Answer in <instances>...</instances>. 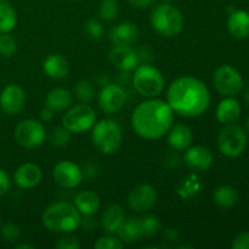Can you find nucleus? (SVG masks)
I'll use <instances>...</instances> for the list:
<instances>
[{"instance_id": "412c9836", "label": "nucleus", "mask_w": 249, "mask_h": 249, "mask_svg": "<svg viewBox=\"0 0 249 249\" xmlns=\"http://www.w3.org/2000/svg\"><path fill=\"white\" fill-rule=\"evenodd\" d=\"M43 71L51 79H63L70 73V63L65 56L51 53L44 60Z\"/></svg>"}, {"instance_id": "7c9ffc66", "label": "nucleus", "mask_w": 249, "mask_h": 249, "mask_svg": "<svg viewBox=\"0 0 249 249\" xmlns=\"http://www.w3.org/2000/svg\"><path fill=\"white\" fill-rule=\"evenodd\" d=\"M75 96L82 102L89 104L95 97V88L89 80H79L74 87Z\"/></svg>"}, {"instance_id": "f03ea898", "label": "nucleus", "mask_w": 249, "mask_h": 249, "mask_svg": "<svg viewBox=\"0 0 249 249\" xmlns=\"http://www.w3.org/2000/svg\"><path fill=\"white\" fill-rule=\"evenodd\" d=\"M174 123V111L167 101L150 99L136 106L131 114V126L140 138L158 140L165 136Z\"/></svg>"}, {"instance_id": "b1692460", "label": "nucleus", "mask_w": 249, "mask_h": 249, "mask_svg": "<svg viewBox=\"0 0 249 249\" xmlns=\"http://www.w3.org/2000/svg\"><path fill=\"white\" fill-rule=\"evenodd\" d=\"M73 105L72 92L65 88L53 89L45 99V106L53 112H65Z\"/></svg>"}, {"instance_id": "ea45409f", "label": "nucleus", "mask_w": 249, "mask_h": 249, "mask_svg": "<svg viewBox=\"0 0 249 249\" xmlns=\"http://www.w3.org/2000/svg\"><path fill=\"white\" fill-rule=\"evenodd\" d=\"M11 186V180H10L9 174L4 169H0V197L7 194Z\"/></svg>"}, {"instance_id": "dca6fc26", "label": "nucleus", "mask_w": 249, "mask_h": 249, "mask_svg": "<svg viewBox=\"0 0 249 249\" xmlns=\"http://www.w3.org/2000/svg\"><path fill=\"white\" fill-rule=\"evenodd\" d=\"M109 61L121 72H131L139 66L140 57L131 46H113L109 51Z\"/></svg>"}, {"instance_id": "f3484780", "label": "nucleus", "mask_w": 249, "mask_h": 249, "mask_svg": "<svg viewBox=\"0 0 249 249\" xmlns=\"http://www.w3.org/2000/svg\"><path fill=\"white\" fill-rule=\"evenodd\" d=\"M43 178L40 167L36 163H23L14 174V182L22 190H31L38 186Z\"/></svg>"}, {"instance_id": "72a5a7b5", "label": "nucleus", "mask_w": 249, "mask_h": 249, "mask_svg": "<svg viewBox=\"0 0 249 249\" xmlns=\"http://www.w3.org/2000/svg\"><path fill=\"white\" fill-rule=\"evenodd\" d=\"M17 50V43L10 33H0V55L10 57Z\"/></svg>"}, {"instance_id": "a211bd4d", "label": "nucleus", "mask_w": 249, "mask_h": 249, "mask_svg": "<svg viewBox=\"0 0 249 249\" xmlns=\"http://www.w3.org/2000/svg\"><path fill=\"white\" fill-rule=\"evenodd\" d=\"M139 36V28L133 22H122L109 32V41L113 46H130Z\"/></svg>"}, {"instance_id": "37998d69", "label": "nucleus", "mask_w": 249, "mask_h": 249, "mask_svg": "<svg viewBox=\"0 0 249 249\" xmlns=\"http://www.w3.org/2000/svg\"><path fill=\"white\" fill-rule=\"evenodd\" d=\"M16 249H34V246L28 245V243H21V245H17Z\"/></svg>"}, {"instance_id": "79ce46f5", "label": "nucleus", "mask_w": 249, "mask_h": 249, "mask_svg": "<svg viewBox=\"0 0 249 249\" xmlns=\"http://www.w3.org/2000/svg\"><path fill=\"white\" fill-rule=\"evenodd\" d=\"M53 114H55V112H53V109L49 108V107L45 106V108L41 111L40 117H41V119H43V122H50L51 119L53 118Z\"/></svg>"}, {"instance_id": "f8f14e48", "label": "nucleus", "mask_w": 249, "mask_h": 249, "mask_svg": "<svg viewBox=\"0 0 249 249\" xmlns=\"http://www.w3.org/2000/svg\"><path fill=\"white\" fill-rule=\"evenodd\" d=\"M97 102L101 111H104L105 113H116L125 105L126 92L119 84L108 83L100 90Z\"/></svg>"}, {"instance_id": "de8ad7c7", "label": "nucleus", "mask_w": 249, "mask_h": 249, "mask_svg": "<svg viewBox=\"0 0 249 249\" xmlns=\"http://www.w3.org/2000/svg\"><path fill=\"white\" fill-rule=\"evenodd\" d=\"M0 225H1V216H0Z\"/></svg>"}, {"instance_id": "4c0bfd02", "label": "nucleus", "mask_w": 249, "mask_h": 249, "mask_svg": "<svg viewBox=\"0 0 249 249\" xmlns=\"http://www.w3.org/2000/svg\"><path fill=\"white\" fill-rule=\"evenodd\" d=\"M55 248L57 249H79L80 242L74 236H65L56 242Z\"/></svg>"}, {"instance_id": "a18cd8bd", "label": "nucleus", "mask_w": 249, "mask_h": 249, "mask_svg": "<svg viewBox=\"0 0 249 249\" xmlns=\"http://www.w3.org/2000/svg\"><path fill=\"white\" fill-rule=\"evenodd\" d=\"M246 129H247V131L249 133V117L247 118V121H246Z\"/></svg>"}, {"instance_id": "393cba45", "label": "nucleus", "mask_w": 249, "mask_h": 249, "mask_svg": "<svg viewBox=\"0 0 249 249\" xmlns=\"http://www.w3.org/2000/svg\"><path fill=\"white\" fill-rule=\"evenodd\" d=\"M100 197L94 191L85 190V191L78 192L74 198L75 208L79 211L82 215L91 216L99 211L100 208Z\"/></svg>"}, {"instance_id": "9b49d317", "label": "nucleus", "mask_w": 249, "mask_h": 249, "mask_svg": "<svg viewBox=\"0 0 249 249\" xmlns=\"http://www.w3.org/2000/svg\"><path fill=\"white\" fill-rule=\"evenodd\" d=\"M53 178L56 184L63 189H75L82 184L84 172L72 160H61L53 167Z\"/></svg>"}, {"instance_id": "1a4fd4ad", "label": "nucleus", "mask_w": 249, "mask_h": 249, "mask_svg": "<svg viewBox=\"0 0 249 249\" xmlns=\"http://www.w3.org/2000/svg\"><path fill=\"white\" fill-rule=\"evenodd\" d=\"M15 140L24 148H36L46 139V129L40 121L28 118L19 122L15 128Z\"/></svg>"}, {"instance_id": "aec40b11", "label": "nucleus", "mask_w": 249, "mask_h": 249, "mask_svg": "<svg viewBox=\"0 0 249 249\" xmlns=\"http://www.w3.org/2000/svg\"><path fill=\"white\" fill-rule=\"evenodd\" d=\"M241 112H242V107L240 102L233 99V96H225V99L221 100L216 106L215 116L219 123L226 125V124L235 123L240 118Z\"/></svg>"}, {"instance_id": "2f4dec72", "label": "nucleus", "mask_w": 249, "mask_h": 249, "mask_svg": "<svg viewBox=\"0 0 249 249\" xmlns=\"http://www.w3.org/2000/svg\"><path fill=\"white\" fill-rule=\"evenodd\" d=\"M49 141L55 147H65L71 141V133L65 126H56L49 135Z\"/></svg>"}, {"instance_id": "6ab92c4d", "label": "nucleus", "mask_w": 249, "mask_h": 249, "mask_svg": "<svg viewBox=\"0 0 249 249\" xmlns=\"http://www.w3.org/2000/svg\"><path fill=\"white\" fill-rule=\"evenodd\" d=\"M167 142L175 151H186L194 141V134L190 126L185 124L172 125L167 134Z\"/></svg>"}, {"instance_id": "6e6552de", "label": "nucleus", "mask_w": 249, "mask_h": 249, "mask_svg": "<svg viewBox=\"0 0 249 249\" xmlns=\"http://www.w3.org/2000/svg\"><path fill=\"white\" fill-rule=\"evenodd\" d=\"M96 123V112L89 104L71 106L62 118V125L70 133L82 134L90 130Z\"/></svg>"}, {"instance_id": "a878e982", "label": "nucleus", "mask_w": 249, "mask_h": 249, "mask_svg": "<svg viewBox=\"0 0 249 249\" xmlns=\"http://www.w3.org/2000/svg\"><path fill=\"white\" fill-rule=\"evenodd\" d=\"M118 238L123 243H134L142 237L141 221L139 218L125 219L119 230L117 231Z\"/></svg>"}, {"instance_id": "423d86ee", "label": "nucleus", "mask_w": 249, "mask_h": 249, "mask_svg": "<svg viewBox=\"0 0 249 249\" xmlns=\"http://www.w3.org/2000/svg\"><path fill=\"white\" fill-rule=\"evenodd\" d=\"M134 89L145 97L158 96L164 89V78L160 70L150 65L138 66L133 77Z\"/></svg>"}, {"instance_id": "4468645a", "label": "nucleus", "mask_w": 249, "mask_h": 249, "mask_svg": "<svg viewBox=\"0 0 249 249\" xmlns=\"http://www.w3.org/2000/svg\"><path fill=\"white\" fill-rule=\"evenodd\" d=\"M26 105V92L19 85L9 84L0 94V108L7 116H16Z\"/></svg>"}, {"instance_id": "473e14b6", "label": "nucleus", "mask_w": 249, "mask_h": 249, "mask_svg": "<svg viewBox=\"0 0 249 249\" xmlns=\"http://www.w3.org/2000/svg\"><path fill=\"white\" fill-rule=\"evenodd\" d=\"M141 229H142V236L145 237H152L160 230V220L156 215H145L140 219Z\"/></svg>"}, {"instance_id": "f704fd0d", "label": "nucleus", "mask_w": 249, "mask_h": 249, "mask_svg": "<svg viewBox=\"0 0 249 249\" xmlns=\"http://www.w3.org/2000/svg\"><path fill=\"white\" fill-rule=\"evenodd\" d=\"M0 235L2 240L7 243H14L19 240L21 237V230L18 226L14 223H6L0 229Z\"/></svg>"}, {"instance_id": "cd10ccee", "label": "nucleus", "mask_w": 249, "mask_h": 249, "mask_svg": "<svg viewBox=\"0 0 249 249\" xmlns=\"http://www.w3.org/2000/svg\"><path fill=\"white\" fill-rule=\"evenodd\" d=\"M201 187H202L201 178L198 177L197 173L194 172L180 181L179 186H178L177 189V192L181 198L191 199L198 194Z\"/></svg>"}, {"instance_id": "bb28decb", "label": "nucleus", "mask_w": 249, "mask_h": 249, "mask_svg": "<svg viewBox=\"0 0 249 249\" xmlns=\"http://www.w3.org/2000/svg\"><path fill=\"white\" fill-rule=\"evenodd\" d=\"M17 24V12L7 0H0V33H10Z\"/></svg>"}, {"instance_id": "4be33fe9", "label": "nucleus", "mask_w": 249, "mask_h": 249, "mask_svg": "<svg viewBox=\"0 0 249 249\" xmlns=\"http://www.w3.org/2000/svg\"><path fill=\"white\" fill-rule=\"evenodd\" d=\"M125 220L124 209L119 204L112 203L104 211L101 216V225L108 235H114Z\"/></svg>"}, {"instance_id": "58836bf2", "label": "nucleus", "mask_w": 249, "mask_h": 249, "mask_svg": "<svg viewBox=\"0 0 249 249\" xmlns=\"http://www.w3.org/2000/svg\"><path fill=\"white\" fill-rule=\"evenodd\" d=\"M232 249H249V232H241L233 237L231 243Z\"/></svg>"}, {"instance_id": "c03bdc74", "label": "nucleus", "mask_w": 249, "mask_h": 249, "mask_svg": "<svg viewBox=\"0 0 249 249\" xmlns=\"http://www.w3.org/2000/svg\"><path fill=\"white\" fill-rule=\"evenodd\" d=\"M245 100L246 101H247V104L249 105V90L247 92H246V95H245Z\"/></svg>"}, {"instance_id": "e433bc0d", "label": "nucleus", "mask_w": 249, "mask_h": 249, "mask_svg": "<svg viewBox=\"0 0 249 249\" xmlns=\"http://www.w3.org/2000/svg\"><path fill=\"white\" fill-rule=\"evenodd\" d=\"M123 247L124 243L118 237H114L112 235L102 236L94 243L95 249H121Z\"/></svg>"}, {"instance_id": "49530a36", "label": "nucleus", "mask_w": 249, "mask_h": 249, "mask_svg": "<svg viewBox=\"0 0 249 249\" xmlns=\"http://www.w3.org/2000/svg\"><path fill=\"white\" fill-rule=\"evenodd\" d=\"M160 1H162V2H172L173 0H160Z\"/></svg>"}, {"instance_id": "20e7f679", "label": "nucleus", "mask_w": 249, "mask_h": 249, "mask_svg": "<svg viewBox=\"0 0 249 249\" xmlns=\"http://www.w3.org/2000/svg\"><path fill=\"white\" fill-rule=\"evenodd\" d=\"M152 28L163 36H178L182 31L185 18L182 12L170 2H162L152 10L150 16Z\"/></svg>"}, {"instance_id": "c85d7f7f", "label": "nucleus", "mask_w": 249, "mask_h": 249, "mask_svg": "<svg viewBox=\"0 0 249 249\" xmlns=\"http://www.w3.org/2000/svg\"><path fill=\"white\" fill-rule=\"evenodd\" d=\"M214 202L220 208H231L238 202V191L230 185H224L215 189L213 195Z\"/></svg>"}, {"instance_id": "c9c22d12", "label": "nucleus", "mask_w": 249, "mask_h": 249, "mask_svg": "<svg viewBox=\"0 0 249 249\" xmlns=\"http://www.w3.org/2000/svg\"><path fill=\"white\" fill-rule=\"evenodd\" d=\"M84 29L89 38L94 39V40H99L104 36L105 29L101 22L96 18H89L84 24Z\"/></svg>"}, {"instance_id": "9d476101", "label": "nucleus", "mask_w": 249, "mask_h": 249, "mask_svg": "<svg viewBox=\"0 0 249 249\" xmlns=\"http://www.w3.org/2000/svg\"><path fill=\"white\" fill-rule=\"evenodd\" d=\"M214 88L224 96H235L243 89V78L235 67L223 65L213 74Z\"/></svg>"}, {"instance_id": "5701e85b", "label": "nucleus", "mask_w": 249, "mask_h": 249, "mask_svg": "<svg viewBox=\"0 0 249 249\" xmlns=\"http://www.w3.org/2000/svg\"><path fill=\"white\" fill-rule=\"evenodd\" d=\"M228 29L236 39L249 36V12L245 10H233L228 17Z\"/></svg>"}, {"instance_id": "7ed1b4c3", "label": "nucleus", "mask_w": 249, "mask_h": 249, "mask_svg": "<svg viewBox=\"0 0 249 249\" xmlns=\"http://www.w3.org/2000/svg\"><path fill=\"white\" fill-rule=\"evenodd\" d=\"M41 223L51 232L71 233L82 224V214L70 202H56L43 212Z\"/></svg>"}, {"instance_id": "a19ab883", "label": "nucleus", "mask_w": 249, "mask_h": 249, "mask_svg": "<svg viewBox=\"0 0 249 249\" xmlns=\"http://www.w3.org/2000/svg\"><path fill=\"white\" fill-rule=\"evenodd\" d=\"M128 1L135 9H148L150 6H152L155 0H128Z\"/></svg>"}, {"instance_id": "f257e3e1", "label": "nucleus", "mask_w": 249, "mask_h": 249, "mask_svg": "<svg viewBox=\"0 0 249 249\" xmlns=\"http://www.w3.org/2000/svg\"><path fill=\"white\" fill-rule=\"evenodd\" d=\"M167 102L174 113L186 118L199 117L208 109L211 94L202 80L191 75L179 77L169 85Z\"/></svg>"}, {"instance_id": "ddd939ff", "label": "nucleus", "mask_w": 249, "mask_h": 249, "mask_svg": "<svg viewBox=\"0 0 249 249\" xmlns=\"http://www.w3.org/2000/svg\"><path fill=\"white\" fill-rule=\"evenodd\" d=\"M157 191L150 184H141L134 187L128 196L129 207L136 213H146L157 202Z\"/></svg>"}, {"instance_id": "c756f323", "label": "nucleus", "mask_w": 249, "mask_h": 249, "mask_svg": "<svg viewBox=\"0 0 249 249\" xmlns=\"http://www.w3.org/2000/svg\"><path fill=\"white\" fill-rule=\"evenodd\" d=\"M99 14L104 21L112 22L117 19L119 15V5L117 0H101L99 6Z\"/></svg>"}, {"instance_id": "2eb2a0df", "label": "nucleus", "mask_w": 249, "mask_h": 249, "mask_svg": "<svg viewBox=\"0 0 249 249\" xmlns=\"http://www.w3.org/2000/svg\"><path fill=\"white\" fill-rule=\"evenodd\" d=\"M213 153L204 146H190L184 155V162L190 170L201 173L209 169L213 164Z\"/></svg>"}, {"instance_id": "39448f33", "label": "nucleus", "mask_w": 249, "mask_h": 249, "mask_svg": "<svg viewBox=\"0 0 249 249\" xmlns=\"http://www.w3.org/2000/svg\"><path fill=\"white\" fill-rule=\"evenodd\" d=\"M91 140L100 152L111 156L121 148L123 134L117 122L112 119H101L91 128Z\"/></svg>"}, {"instance_id": "0eeeda50", "label": "nucleus", "mask_w": 249, "mask_h": 249, "mask_svg": "<svg viewBox=\"0 0 249 249\" xmlns=\"http://www.w3.org/2000/svg\"><path fill=\"white\" fill-rule=\"evenodd\" d=\"M247 134L241 126L235 124H226L220 130L216 140L218 150L221 155L229 158H235L242 155L247 148Z\"/></svg>"}]
</instances>
